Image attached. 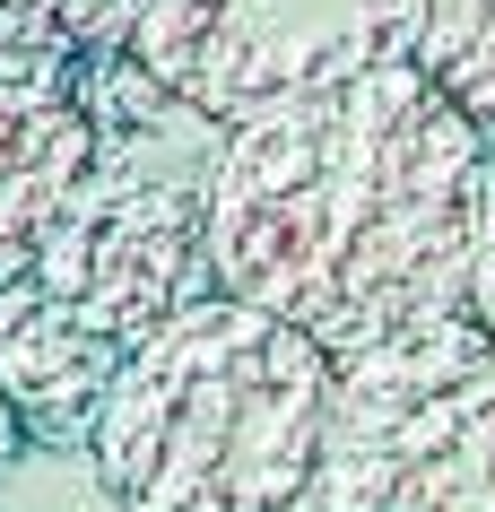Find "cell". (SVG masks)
<instances>
[{"mask_svg": "<svg viewBox=\"0 0 495 512\" xmlns=\"http://www.w3.org/2000/svg\"><path fill=\"white\" fill-rule=\"evenodd\" d=\"M487 131L417 61L304 87L226 122L200 174L218 296L304 330L322 356L469 304Z\"/></svg>", "mask_w": 495, "mask_h": 512, "instance_id": "cell-1", "label": "cell"}, {"mask_svg": "<svg viewBox=\"0 0 495 512\" xmlns=\"http://www.w3.org/2000/svg\"><path fill=\"white\" fill-rule=\"evenodd\" d=\"M330 356L244 296H192L113 374L87 460L113 512H322Z\"/></svg>", "mask_w": 495, "mask_h": 512, "instance_id": "cell-2", "label": "cell"}, {"mask_svg": "<svg viewBox=\"0 0 495 512\" xmlns=\"http://www.w3.org/2000/svg\"><path fill=\"white\" fill-rule=\"evenodd\" d=\"M322 512H495V330L469 304L330 356Z\"/></svg>", "mask_w": 495, "mask_h": 512, "instance_id": "cell-3", "label": "cell"}, {"mask_svg": "<svg viewBox=\"0 0 495 512\" xmlns=\"http://www.w3.org/2000/svg\"><path fill=\"white\" fill-rule=\"evenodd\" d=\"M183 131H200V113L165 122V131H96L79 191L61 200L27 261V287L53 296L61 313H79L87 330H105L113 348H139L165 313H183L209 296V243H200V174L157 165Z\"/></svg>", "mask_w": 495, "mask_h": 512, "instance_id": "cell-4", "label": "cell"}, {"mask_svg": "<svg viewBox=\"0 0 495 512\" xmlns=\"http://www.w3.org/2000/svg\"><path fill=\"white\" fill-rule=\"evenodd\" d=\"M426 0H148L122 53L148 61L200 122H244L304 87L417 61Z\"/></svg>", "mask_w": 495, "mask_h": 512, "instance_id": "cell-5", "label": "cell"}, {"mask_svg": "<svg viewBox=\"0 0 495 512\" xmlns=\"http://www.w3.org/2000/svg\"><path fill=\"white\" fill-rule=\"evenodd\" d=\"M87 157H96V131L70 87V53H0V287L27 278Z\"/></svg>", "mask_w": 495, "mask_h": 512, "instance_id": "cell-6", "label": "cell"}, {"mask_svg": "<svg viewBox=\"0 0 495 512\" xmlns=\"http://www.w3.org/2000/svg\"><path fill=\"white\" fill-rule=\"evenodd\" d=\"M122 356L105 330H87L79 313H61L53 296H35L27 278L0 287V400L18 417L27 443L44 452H87L96 408H105Z\"/></svg>", "mask_w": 495, "mask_h": 512, "instance_id": "cell-7", "label": "cell"}, {"mask_svg": "<svg viewBox=\"0 0 495 512\" xmlns=\"http://www.w3.org/2000/svg\"><path fill=\"white\" fill-rule=\"evenodd\" d=\"M417 70H426L478 131H495V0H426Z\"/></svg>", "mask_w": 495, "mask_h": 512, "instance_id": "cell-8", "label": "cell"}, {"mask_svg": "<svg viewBox=\"0 0 495 512\" xmlns=\"http://www.w3.org/2000/svg\"><path fill=\"white\" fill-rule=\"evenodd\" d=\"M148 0H61V27H70V53H122Z\"/></svg>", "mask_w": 495, "mask_h": 512, "instance_id": "cell-9", "label": "cell"}, {"mask_svg": "<svg viewBox=\"0 0 495 512\" xmlns=\"http://www.w3.org/2000/svg\"><path fill=\"white\" fill-rule=\"evenodd\" d=\"M469 313L495 330V131H487V174H478V243H469Z\"/></svg>", "mask_w": 495, "mask_h": 512, "instance_id": "cell-10", "label": "cell"}, {"mask_svg": "<svg viewBox=\"0 0 495 512\" xmlns=\"http://www.w3.org/2000/svg\"><path fill=\"white\" fill-rule=\"evenodd\" d=\"M0 53H70L61 0H0Z\"/></svg>", "mask_w": 495, "mask_h": 512, "instance_id": "cell-11", "label": "cell"}, {"mask_svg": "<svg viewBox=\"0 0 495 512\" xmlns=\"http://www.w3.org/2000/svg\"><path fill=\"white\" fill-rule=\"evenodd\" d=\"M18 452H27V434H18V417H9V400H0V478L18 469Z\"/></svg>", "mask_w": 495, "mask_h": 512, "instance_id": "cell-12", "label": "cell"}]
</instances>
